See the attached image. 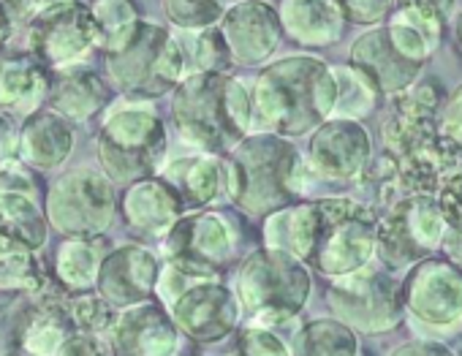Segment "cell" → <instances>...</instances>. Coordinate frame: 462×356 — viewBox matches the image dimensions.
Returning <instances> with one entry per match:
<instances>
[{"label": "cell", "instance_id": "obj_5", "mask_svg": "<svg viewBox=\"0 0 462 356\" xmlns=\"http://www.w3.org/2000/svg\"><path fill=\"white\" fill-rule=\"evenodd\" d=\"M28 44L39 58L50 63H66L71 58H79L93 44H98L93 12L79 0L50 6L31 20Z\"/></svg>", "mask_w": 462, "mask_h": 356}, {"label": "cell", "instance_id": "obj_9", "mask_svg": "<svg viewBox=\"0 0 462 356\" xmlns=\"http://www.w3.org/2000/svg\"><path fill=\"white\" fill-rule=\"evenodd\" d=\"M313 163L321 174L335 180H348L367 166L370 158V139L365 128L351 120H337L324 125L313 139Z\"/></svg>", "mask_w": 462, "mask_h": 356}, {"label": "cell", "instance_id": "obj_1", "mask_svg": "<svg viewBox=\"0 0 462 356\" xmlns=\"http://www.w3.org/2000/svg\"><path fill=\"white\" fill-rule=\"evenodd\" d=\"M438 104L440 93L432 82H421L394 98L392 117L381 128L386 144L378 166L383 171V199H392V188L405 196H432L451 174L462 171V150L438 128Z\"/></svg>", "mask_w": 462, "mask_h": 356}, {"label": "cell", "instance_id": "obj_25", "mask_svg": "<svg viewBox=\"0 0 462 356\" xmlns=\"http://www.w3.org/2000/svg\"><path fill=\"white\" fill-rule=\"evenodd\" d=\"M9 25H12L9 12H6V6H4V4H0V41H4V39L9 36Z\"/></svg>", "mask_w": 462, "mask_h": 356}, {"label": "cell", "instance_id": "obj_15", "mask_svg": "<svg viewBox=\"0 0 462 356\" xmlns=\"http://www.w3.org/2000/svg\"><path fill=\"white\" fill-rule=\"evenodd\" d=\"M335 85H337V98L332 112L343 117H362L373 109L378 90L359 68H337Z\"/></svg>", "mask_w": 462, "mask_h": 356}, {"label": "cell", "instance_id": "obj_17", "mask_svg": "<svg viewBox=\"0 0 462 356\" xmlns=\"http://www.w3.org/2000/svg\"><path fill=\"white\" fill-rule=\"evenodd\" d=\"M163 6H166L169 20L185 31L209 25L217 17H223L220 0H163Z\"/></svg>", "mask_w": 462, "mask_h": 356}, {"label": "cell", "instance_id": "obj_21", "mask_svg": "<svg viewBox=\"0 0 462 356\" xmlns=\"http://www.w3.org/2000/svg\"><path fill=\"white\" fill-rule=\"evenodd\" d=\"M438 128H440V133L451 144H457L462 150V85L451 93V98L446 104V112H443V117L438 123Z\"/></svg>", "mask_w": 462, "mask_h": 356}, {"label": "cell", "instance_id": "obj_11", "mask_svg": "<svg viewBox=\"0 0 462 356\" xmlns=\"http://www.w3.org/2000/svg\"><path fill=\"white\" fill-rule=\"evenodd\" d=\"M443 23L446 20L438 12L405 0V6H400L392 14L386 33H389L392 44L397 47V52L402 58L421 66L438 50L440 36H443Z\"/></svg>", "mask_w": 462, "mask_h": 356}, {"label": "cell", "instance_id": "obj_12", "mask_svg": "<svg viewBox=\"0 0 462 356\" xmlns=\"http://www.w3.org/2000/svg\"><path fill=\"white\" fill-rule=\"evenodd\" d=\"M283 25L302 44H332L343 33V12L335 0H283Z\"/></svg>", "mask_w": 462, "mask_h": 356}, {"label": "cell", "instance_id": "obj_6", "mask_svg": "<svg viewBox=\"0 0 462 356\" xmlns=\"http://www.w3.org/2000/svg\"><path fill=\"white\" fill-rule=\"evenodd\" d=\"M405 305L427 324L443 326L462 315V275L446 261H419L405 280Z\"/></svg>", "mask_w": 462, "mask_h": 356}, {"label": "cell", "instance_id": "obj_13", "mask_svg": "<svg viewBox=\"0 0 462 356\" xmlns=\"http://www.w3.org/2000/svg\"><path fill=\"white\" fill-rule=\"evenodd\" d=\"M93 20L98 28V41L117 52L136 31L139 20L131 0H93Z\"/></svg>", "mask_w": 462, "mask_h": 356}, {"label": "cell", "instance_id": "obj_2", "mask_svg": "<svg viewBox=\"0 0 462 356\" xmlns=\"http://www.w3.org/2000/svg\"><path fill=\"white\" fill-rule=\"evenodd\" d=\"M337 98L335 74L310 58H294L264 71L259 85L262 114L289 133H302L332 114Z\"/></svg>", "mask_w": 462, "mask_h": 356}, {"label": "cell", "instance_id": "obj_18", "mask_svg": "<svg viewBox=\"0 0 462 356\" xmlns=\"http://www.w3.org/2000/svg\"><path fill=\"white\" fill-rule=\"evenodd\" d=\"M74 93V98H69V101H63V104H58V106H63L69 114H88L90 109H96L98 104H101V98H104V93H101V85L93 79V77H66L63 82H60V87H58V96H71Z\"/></svg>", "mask_w": 462, "mask_h": 356}, {"label": "cell", "instance_id": "obj_3", "mask_svg": "<svg viewBox=\"0 0 462 356\" xmlns=\"http://www.w3.org/2000/svg\"><path fill=\"white\" fill-rule=\"evenodd\" d=\"M316 237L310 253L329 275H346L365 267L375 245V218L351 199H329L316 207Z\"/></svg>", "mask_w": 462, "mask_h": 356}, {"label": "cell", "instance_id": "obj_16", "mask_svg": "<svg viewBox=\"0 0 462 356\" xmlns=\"http://www.w3.org/2000/svg\"><path fill=\"white\" fill-rule=\"evenodd\" d=\"M55 139H71L63 125L58 120H52V114H44V120L33 123L31 131L25 133V155L31 152V158L42 166H55L60 163V158L69 152L71 141H55Z\"/></svg>", "mask_w": 462, "mask_h": 356}, {"label": "cell", "instance_id": "obj_14", "mask_svg": "<svg viewBox=\"0 0 462 356\" xmlns=\"http://www.w3.org/2000/svg\"><path fill=\"white\" fill-rule=\"evenodd\" d=\"M42 90V71L28 55H0V104H20Z\"/></svg>", "mask_w": 462, "mask_h": 356}, {"label": "cell", "instance_id": "obj_19", "mask_svg": "<svg viewBox=\"0 0 462 356\" xmlns=\"http://www.w3.org/2000/svg\"><path fill=\"white\" fill-rule=\"evenodd\" d=\"M438 191V210L443 215L446 229L462 232V171L451 174Z\"/></svg>", "mask_w": 462, "mask_h": 356}, {"label": "cell", "instance_id": "obj_20", "mask_svg": "<svg viewBox=\"0 0 462 356\" xmlns=\"http://www.w3.org/2000/svg\"><path fill=\"white\" fill-rule=\"evenodd\" d=\"M335 4L343 12V17H348L359 25L378 23L386 14H392V9H394V0H335Z\"/></svg>", "mask_w": 462, "mask_h": 356}, {"label": "cell", "instance_id": "obj_7", "mask_svg": "<svg viewBox=\"0 0 462 356\" xmlns=\"http://www.w3.org/2000/svg\"><path fill=\"white\" fill-rule=\"evenodd\" d=\"M332 302L365 329H386L400 318V294L397 283L383 272H362L332 291Z\"/></svg>", "mask_w": 462, "mask_h": 356}, {"label": "cell", "instance_id": "obj_8", "mask_svg": "<svg viewBox=\"0 0 462 356\" xmlns=\"http://www.w3.org/2000/svg\"><path fill=\"white\" fill-rule=\"evenodd\" d=\"M351 63L375 85L378 93H392V96L408 90V85L416 79L421 68L419 63H411L397 52L386 28L365 33L351 50Z\"/></svg>", "mask_w": 462, "mask_h": 356}, {"label": "cell", "instance_id": "obj_26", "mask_svg": "<svg viewBox=\"0 0 462 356\" xmlns=\"http://www.w3.org/2000/svg\"><path fill=\"white\" fill-rule=\"evenodd\" d=\"M457 36H459V44H462V20H459V28H457Z\"/></svg>", "mask_w": 462, "mask_h": 356}, {"label": "cell", "instance_id": "obj_23", "mask_svg": "<svg viewBox=\"0 0 462 356\" xmlns=\"http://www.w3.org/2000/svg\"><path fill=\"white\" fill-rule=\"evenodd\" d=\"M58 4H66V0H12V9H14L17 14L33 20L36 14H42L44 9L58 6Z\"/></svg>", "mask_w": 462, "mask_h": 356}, {"label": "cell", "instance_id": "obj_4", "mask_svg": "<svg viewBox=\"0 0 462 356\" xmlns=\"http://www.w3.org/2000/svg\"><path fill=\"white\" fill-rule=\"evenodd\" d=\"M446 224L438 210V202L430 194L405 196L386 213L383 224L375 232L381 259L402 269L408 264L424 261L443 240Z\"/></svg>", "mask_w": 462, "mask_h": 356}, {"label": "cell", "instance_id": "obj_10", "mask_svg": "<svg viewBox=\"0 0 462 356\" xmlns=\"http://www.w3.org/2000/svg\"><path fill=\"white\" fill-rule=\"evenodd\" d=\"M220 33L223 41H228L243 60H262L278 47L281 23L273 6L248 0V4H240L226 14Z\"/></svg>", "mask_w": 462, "mask_h": 356}, {"label": "cell", "instance_id": "obj_22", "mask_svg": "<svg viewBox=\"0 0 462 356\" xmlns=\"http://www.w3.org/2000/svg\"><path fill=\"white\" fill-rule=\"evenodd\" d=\"M394 356H451L443 345L438 342H427V340H419V342H408L402 345L400 351H394Z\"/></svg>", "mask_w": 462, "mask_h": 356}, {"label": "cell", "instance_id": "obj_24", "mask_svg": "<svg viewBox=\"0 0 462 356\" xmlns=\"http://www.w3.org/2000/svg\"><path fill=\"white\" fill-rule=\"evenodd\" d=\"M440 245H443V251L448 253V259H451L454 264H459V267H462V232H451V229H446V232H443Z\"/></svg>", "mask_w": 462, "mask_h": 356}]
</instances>
